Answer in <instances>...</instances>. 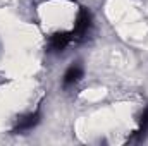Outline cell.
I'll return each instance as SVG.
<instances>
[{
    "instance_id": "3957f363",
    "label": "cell",
    "mask_w": 148,
    "mask_h": 146,
    "mask_svg": "<svg viewBox=\"0 0 148 146\" xmlns=\"http://www.w3.org/2000/svg\"><path fill=\"white\" fill-rule=\"evenodd\" d=\"M71 41V35L67 33H57L50 38V48L52 50H64Z\"/></svg>"
},
{
    "instance_id": "277c9868",
    "label": "cell",
    "mask_w": 148,
    "mask_h": 146,
    "mask_svg": "<svg viewBox=\"0 0 148 146\" xmlns=\"http://www.w3.org/2000/svg\"><path fill=\"white\" fill-rule=\"evenodd\" d=\"M38 113H29L28 117H24V119H21L19 122H17V126H16V131H29L31 127H35L38 124Z\"/></svg>"
},
{
    "instance_id": "5b68a950",
    "label": "cell",
    "mask_w": 148,
    "mask_h": 146,
    "mask_svg": "<svg viewBox=\"0 0 148 146\" xmlns=\"http://www.w3.org/2000/svg\"><path fill=\"white\" fill-rule=\"evenodd\" d=\"M148 131V108L143 112L141 120H140V134H147Z\"/></svg>"
},
{
    "instance_id": "7a4b0ae2",
    "label": "cell",
    "mask_w": 148,
    "mask_h": 146,
    "mask_svg": "<svg viewBox=\"0 0 148 146\" xmlns=\"http://www.w3.org/2000/svg\"><path fill=\"white\" fill-rule=\"evenodd\" d=\"M83 77V69L81 65H71L66 74H64V86H71L74 83H77L79 79Z\"/></svg>"
},
{
    "instance_id": "6da1fadb",
    "label": "cell",
    "mask_w": 148,
    "mask_h": 146,
    "mask_svg": "<svg viewBox=\"0 0 148 146\" xmlns=\"http://www.w3.org/2000/svg\"><path fill=\"white\" fill-rule=\"evenodd\" d=\"M90 23H91V16L88 10H81L77 19H76V33L77 35H84L90 28Z\"/></svg>"
}]
</instances>
